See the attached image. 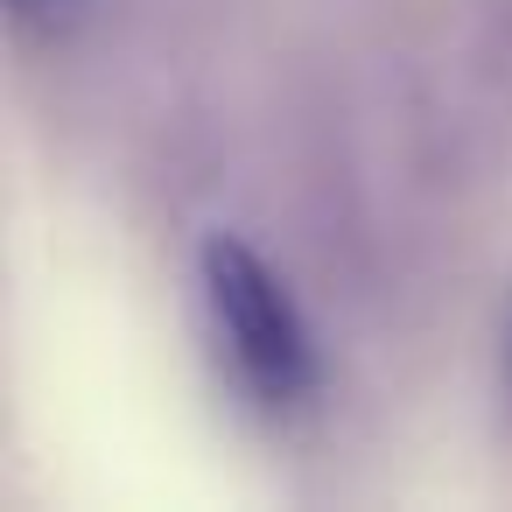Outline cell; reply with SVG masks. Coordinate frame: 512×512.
Wrapping results in <instances>:
<instances>
[{"instance_id": "6da1fadb", "label": "cell", "mask_w": 512, "mask_h": 512, "mask_svg": "<svg viewBox=\"0 0 512 512\" xmlns=\"http://www.w3.org/2000/svg\"><path fill=\"white\" fill-rule=\"evenodd\" d=\"M204 302L218 323V344L232 358V372L246 379L253 400L267 407H295L316 393V344L302 309L288 302V288L274 281V267L239 246V239H211L204 246Z\"/></svg>"}, {"instance_id": "3957f363", "label": "cell", "mask_w": 512, "mask_h": 512, "mask_svg": "<svg viewBox=\"0 0 512 512\" xmlns=\"http://www.w3.org/2000/svg\"><path fill=\"white\" fill-rule=\"evenodd\" d=\"M505 386H512V323H505Z\"/></svg>"}, {"instance_id": "7a4b0ae2", "label": "cell", "mask_w": 512, "mask_h": 512, "mask_svg": "<svg viewBox=\"0 0 512 512\" xmlns=\"http://www.w3.org/2000/svg\"><path fill=\"white\" fill-rule=\"evenodd\" d=\"M78 15H85V0H8V22L22 43H57Z\"/></svg>"}]
</instances>
